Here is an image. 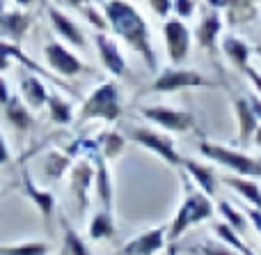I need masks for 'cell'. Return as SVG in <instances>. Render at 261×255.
Segmentation results:
<instances>
[{"label":"cell","mask_w":261,"mask_h":255,"mask_svg":"<svg viewBox=\"0 0 261 255\" xmlns=\"http://www.w3.org/2000/svg\"><path fill=\"white\" fill-rule=\"evenodd\" d=\"M21 187H23V193H25V196L30 198L32 202H35V207L39 210V214L44 216V223L50 225V221H53V214H55V207H58V198H55V193L48 191V189L37 187L28 168L23 170Z\"/></svg>","instance_id":"cell-15"},{"label":"cell","mask_w":261,"mask_h":255,"mask_svg":"<svg viewBox=\"0 0 261 255\" xmlns=\"http://www.w3.org/2000/svg\"><path fill=\"white\" fill-rule=\"evenodd\" d=\"M128 138L133 143H138L140 147L149 150L151 154H156L158 159H163L165 164H170V166L184 164V156H181L179 150H176V143L172 141L167 133L153 131V129H149V127H133L128 131Z\"/></svg>","instance_id":"cell-6"},{"label":"cell","mask_w":261,"mask_h":255,"mask_svg":"<svg viewBox=\"0 0 261 255\" xmlns=\"http://www.w3.org/2000/svg\"><path fill=\"white\" fill-rule=\"evenodd\" d=\"M48 95L50 92L46 90L44 81L37 76L35 72H25L21 76V99L30 106L32 110H41L48 101Z\"/></svg>","instance_id":"cell-18"},{"label":"cell","mask_w":261,"mask_h":255,"mask_svg":"<svg viewBox=\"0 0 261 255\" xmlns=\"http://www.w3.org/2000/svg\"><path fill=\"white\" fill-rule=\"evenodd\" d=\"M124 113L122 92L115 81H103L90 92L78 110V122L90 120H103V122H117Z\"/></svg>","instance_id":"cell-3"},{"label":"cell","mask_w":261,"mask_h":255,"mask_svg":"<svg viewBox=\"0 0 261 255\" xmlns=\"http://www.w3.org/2000/svg\"><path fill=\"white\" fill-rule=\"evenodd\" d=\"M257 53H259V55H261V46H259V49H257Z\"/></svg>","instance_id":"cell-45"},{"label":"cell","mask_w":261,"mask_h":255,"mask_svg":"<svg viewBox=\"0 0 261 255\" xmlns=\"http://www.w3.org/2000/svg\"><path fill=\"white\" fill-rule=\"evenodd\" d=\"M64 5H71V7H76V9H81L83 5H87L90 3V0H62Z\"/></svg>","instance_id":"cell-40"},{"label":"cell","mask_w":261,"mask_h":255,"mask_svg":"<svg viewBox=\"0 0 261 255\" xmlns=\"http://www.w3.org/2000/svg\"><path fill=\"white\" fill-rule=\"evenodd\" d=\"M222 182L227 184V187H231L236 193H241V196L245 198V200L250 202V205L254 207V210L261 212V187L257 182H254L252 177H241V175H225V179Z\"/></svg>","instance_id":"cell-23"},{"label":"cell","mask_w":261,"mask_h":255,"mask_svg":"<svg viewBox=\"0 0 261 255\" xmlns=\"http://www.w3.org/2000/svg\"><path fill=\"white\" fill-rule=\"evenodd\" d=\"M9 99H12V92H9V83H7V78L0 74V106H5Z\"/></svg>","instance_id":"cell-37"},{"label":"cell","mask_w":261,"mask_h":255,"mask_svg":"<svg viewBox=\"0 0 261 255\" xmlns=\"http://www.w3.org/2000/svg\"><path fill=\"white\" fill-rule=\"evenodd\" d=\"M44 58H46V62H48V67L62 78H73V76L92 72L81 60V55H76L73 46H67V44H62V41H46Z\"/></svg>","instance_id":"cell-7"},{"label":"cell","mask_w":261,"mask_h":255,"mask_svg":"<svg viewBox=\"0 0 261 255\" xmlns=\"http://www.w3.org/2000/svg\"><path fill=\"white\" fill-rule=\"evenodd\" d=\"M140 115L147 122L156 124V127L172 131V133H186L190 129H195V115L184 108H172V106H163V104L142 106Z\"/></svg>","instance_id":"cell-8"},{"label":"cell","mask_w":261,"mask_h":255,"mask_svg":"<svg viewBox=\"0 0 261 255\" xmlns=\"http://www.w3.org/2000/svg\"><path fill=\"white\" fill-rule=\"evenodd\" d=\"M234 110H236V120H239V143L243 147H248L252 143L254 131H257V127L261 122H259L257 113H254L252 104H250V99H245V97H236Z\"/></svg>","instance_id":"cell-17"},{"label":"cell","mask_w":261,"mask_h":255,"mask_svg":"<svg viewBox=\"0 0 261 255\" xmlns=\"http://www.w3.org/2000/svg\"><path fill=\"white\" fill-rule=\"evenodd\" d=\"M9 67H12V58H7V55L0 53V74H3L5 69H9Z\"/></svg>","instance_id":"cell-39"},{"label":"cell","mask_w":261,"mask_h":255,"mask_svg":"<svg viewBox=\"0 0 261 255\" xmlns=\"http://www.w3.org/2000/svg\"><path fill=\"white\" fill-rule=\"evenodd\" d=\"M46 14H48V21H50V26H53L55 35L62 37L64 44L73 46V49H81V51L85 49V46H87L85 32L81 30V26H78V23L73 21L67 12H62L60 7L48 5V7H46Z\"/></svg>","instance_id":"cell-11"},{"label":"cell","mask_w":261,"mask_h":255,"mask_svg":"<svg viewBox=\"0 0 261 255\" xmlns=\"http://www.w3.org/2000/svg\"><path fill=\"white\" fill-rule=\"evenodd\" d=\"M176 18H190L195 14V0H174L172 3Z\"/></svg>","instance_id":"cell-33"},{"label":"cell","mask_w":261,"mask_h":255,"mask_svg":"<svg viewBox=\"0 0 261 255\" xmlns=\"http://www.w3.org/2000/svg\"><path fill=\"white\" fill-rule=\"evenodd\" d=\"M147 3H149V7H151V12L156 14V16L167 18L170 12H172V3H174V0H147Z\"/></svg>","instance_id":"cell-34"},{"label":"cell","mask_w":261,"mask_h":255,"mask_svg":"<svg viewBox=\"0 0 261 255\" xmlns=\"http://www.w3.org/2000/svg\"><path fill=\"white\" fill-rule=\"evenodd\" d=\"M103 14L108 18L110 32L115 37H119L130 51H135L142 58V62L147 64L149 72H156L158 58L156 51H153L151 30H149L144 16L138 12V7L130 5L128 0H106Z\"/></svg>","instance_id":"cell-1"},{"label":"cell","mask_w":261,"mask_h":255,"mask_svg":"<svg viewBox=\"0 0 261 255\" xmlns=\"http://www.w3.org/2000/svg\"><path fill=\"white\" fill-rule=\"evenodd\" d=\"M190 251L197 255H241L231 246H227L225 242H204V244H199V246H193Z\"/></svg>","instance_id":"cell-32"},{"label":"cell","mask_w":261,"mask_h":255,"mask_svg":"<svg viewBox=\"0 0 261 255\" xmlns=\"http://www.w3.org/2000/svg\"><path fill=\"white\" fill-rule=\"evenodd\" d=\"M32 26V16L23 7H7L0 14V39L21 44Z\"/></svg>","instance_id":"cell-13"},{"label":"cell","mask_w":261,"mask_h":255,"mask_svg":"<svg viewBox=\"0 0 261 255\" xmlns=\"http://www.w3.org/2000/svg\"><path fill=\"white\" fill-rule=\"evenodd\" d=\"M170 255H176V251H174V248H172V251H170Z\"/></svg>","instance_id":"cell-44"},{"label":"cell","mask_w":261,"mask_h":255,"mask_svg":"<svg viewBox=\"0 0 261 255\" xmlns=\"http://www.w3.org/2000/svg\"><path fill=\"white\" fill-rule=\"evenodd\" d=\"M213 230H216L218 239H222L227 246H231L234 251H239L241 255H254L252 248H250L248 244L241 239V235L236 233L231 225H227V221H218V223H213Z\"/></svg>","instance_id":"cell-28"},{"label":"cell","mask_w":261,"mask_h":255,"mask_svg":"<svg viewBox=\"0 0 261 255\" xmlns=\"http://www.w3.org/2000/svg\"><path fill=\"white\" fill-rule=\"evenodd\" d=\"M222 51H225L227 60L239 72H245V67L250 64V58H252V46L248 41H243L236 35H227V37H222Z\"/></svg>","instance_id":"cell-22"},{"label":"cell","mask_w":261,"mask_h":255,"mask_svg":"<svg viewBox=\"0 0 261 255\" xmlns=\"http://www.w3.org/2000/svg\"><path fill=\"white\" fill-rule=\"evenodd\" d=\"M213 85H216V83L208 81L197 69L172 64V67L158 72V76L153 78V83H151V90L167 95V92H179V90H188V87H213Z\"/></svg>","instance_id":"cell-5"},{"label":"cell","mask_w":261,"mask_h":255,"mask_svg":"<svg viewBox=\"0 0 261 255\" xmlns=\"http://www.w3.org/2000/svg\"><path fill=\"white\" fill-rule=\"evenodd\" d=\"M50 246L46 242H23L0 246V255H48Z\"/></svg>","instance_id":"cell-29"},{"label":"cell","mask_w":261,"mask_h":255,"mask_svg":"<svg viewBox=\"0 0 261 255\" xmlns=\"http://www.w3.org/2000/svg\"><path fill=\"white\" fill-rule=\"evenodd\" d=\"M218 212H220V214H222V219L227 221V225H231V228H234L239 235H243L245 230H248L250 219L245 221V214H241V212H236L234 207H231L227 200L218 202Z\"/></svg>","instance_id":"cell-30"},{"label":"cell","mask_w":261,"mask_h":255,"mask_svg":"<svg viewBox=\"0 0 261 255\" xmlns=\"http://www.w3.org/2000/svg\"><path fill=\"white\" fill-rule=\"evenodd\" d=\"M96 143H99L101 152H103V156L108 161L122 156V152L126 150V136H122V133L115 131V129H106V131H101L99 136H96Z\"/></svg>","instance_id":"cell-26"},{"label":"cell","mask_w":261,"mask_h":255,"mask_svg":"<svg viewBox=\"0 0 261 255\" xmlns=\"http://www.w3.org/2000/svg\"><path fill=\"white\" fill-rule=\"evenodd\" d=\"M46 108H48V118L53 124H60V127H67V124L73 122L76 113H73V104L69 99H64L58 92H50L48 101H46Z\"/></svg>","instance_id":"cell-25"},{"label":"cell","mask_w":261,"mask_h":255,"mask_svg":"<svg viewBox=\"0 0 261 255\" xmlns=\"http://www.w3.org/2000/svg\"><path fill=\"white\" fill-rule=\"evenodd\" d=\"M94 44H96V51H99L101 62H103V67L108 69V74H113V76H117V78L126 76L128 64H126V58L122 55V49H119L117 39L110 37L108 32H96Z\"/></svg>","instance_id":"cell-12"},{"label":"cell","mask_w":261,"mask_h":255,"mask_svg":"<svg viewBox=\"0 0 261 255\" xmlns=\"http://www.w3.org/2000/svg\"><path fill=\"white\" fill-rule=\"evenodd\" d=\"M12 161V152H9V145H7V138H5V133L0 131V166L9 164Z\"/></svg>","instance_id":"cell-35"},{"label":"cell","mask_w":261,"mask_h":255,"mask_svg":"<svg viewBox=\"0 0 261 255\" xmlns=\"http://www.w3.org/2000/svg\"><path fill=\"white\" fill-rule=\"evenodd\" d=\"M163 39H165V51L172 64H184V60L190 55V28L184 23V18H167L163 23Z\"/></svg>","instance_id":"cell-9"},{"label":"cell","mask_w":261,"mask_h":255,"mask_svg":"<svg viewBox=\"0 0 261 255\" xmlns=\"http://www.w3.org/2000/svg\"><path fill=\"white\" fill-rule=\"evenodd\" d=\"M186 168V173L190 175V179H193L195 184H197L199 189H202L206 196H216V191H218V177H216V173H213V168L211 166H206V164H199V161H195V159H184V164H181Z\"/></svg>","instance_id":"cell-20"},{"label":"cell","mask_w":261,"mask_h":255,"mask_svg":"<svg viewBox=\"0 0 261 255\" xmlns=\"http://www.w3.org/2000/svg\"><path fill=\"white\" fill-rule=\"evenodd\" d=\"M94 177H96V166L92 159H78L76 164L69 170V189L71 193L78 198V207L81 214H85L87 202H90V189L94 187Z\"/></svg>","instance_id":"cell-10"},{"label":"cell","mask_w":261,"mask_h":255,"mask_svg":"<svg viewBox=\"0 0 261 255\" xmlns=\"http://www.w3.org/2000/svg\"><path fill=\"white\" fill-rule=\"evenodd\" d=\"M213 212L216 210H213L211 196H206L197 184L190 182L184 175V200H181L179 212H176V216L172 219L170 228H167V242L174 244L188 228L211 219Z\"/></svg>","instance_id":"cell-2"},{"label":"cell","mask_w":261,"mask_h":255,"mask_svg":"<svg viewBox=\"0 0 261 255\" xmlns=\"http://www.w3.org/2000/svg\"><path fill=\"white\" fill-rule=\"evenodd\" d=\"M71 166H73V156L69 152H60V150H48L44 154V159H41V170H44L46 179H53V182L62 179L71 170Z\"/></svg>","instance_id":"cell-21"},{"label":"cell","mask_w":261,"mask_h":255,"mask_svg":"<svg viewBox=\"0 0 261 255\" xmlns=\"http://www.w3.org/2000/svg\"><path fill=\"white\" fill-rule=\"evenodd\" d=\"M5 108V120L12 124V129H16L18 133H30L37 124V118L32 113V108L21 99V97L12 95V99L3 106Z\"/></svg>","instance_id":"cell-16"},{"label":"cell","mask_w":261,"mask_h":255,"mask_svg":"<svg viewBox=\"0 0 261 255\" xmlns=\"http://www.w3.org/2000/svg\"><path fill=\"white\" fill-rule=\"evenodd\" d=\"M220 30H222V18L216 9L206 12L199 21L197 30H195V37H197V44L202 46L204 51L208 53H216V46H218V37H220Z\"/></svg>","instance_id":"cell-19"},{"label":"cell","mask_w":261,"mask_h":255,"mask_svg":"<svg viewBox=\"0 0 261 255\" xmlns=\"http://www.w3.org/2000/svg\"><path fill=\"white\" fill-rule=\"evenodd\" d=\"M165 242H167V228L158 225V228H151L126 242L117 251V255H156L158 251H163Z\"/></svg>","instance_id":"cell-14"},{"label":"cell","mask_w":261,"mask_h":255,"mask_svg":"<svg viewBox=\"0 0 261 255\" xmlns=\"http://www.w3.org/2000/svg\"><path fill=\"white\" fill-rule=\"evenodd\" d=\"M78 12L83 14V16L87 18V23H90L92 28H96V32H106V30H110L108 28V18H106V14L103 12H99V7L96 5H92V3H87V5H83Z\"/></svg>","instance_id":"cell-31"},{"label":"cell","mask_w":261,"mask_h":255,"mask_svg":"<svg viewBox=\"0 0 261 255\" xmlns=\"http://www.w3.org/2000/svg\"><path fill=\"white\" fill-rule=\"evenodd\" d=\"M250 104H252L254 113H257V118H259V122H261V97H250Z\"/></svg>","instance_id":"cell-38"},{"label":"cell","mask_w":261,"mask_h":255,"mask_svg":"<svg viewBox=\"0 0 261 255\" xmlns=\"http://www.w3.org/2000/svg\"><path fill=\"white\" fill-rule=\"evenodd\" d=\"M117 228H115L113 221V210H99L94 216H92L90 225H87V237L92 242H103V239L115 237Z\"/></svg>","instance_id":"cell-24"},{"label":"cell","mask_w":261,"mask_h":255,"mask_svg":"<svg viewBox=\"0 0 261 255\" xmlns=\"http://www.w3.org/2000/svg\"><path fill=\"white\" fill-rule=\"evenodd\" d=\"M5 9H7V0H0V14H3Z\"/></svg>","instance_id":"cell-43"},{"label":"cell","mask_w":261,"mask_h":255,"mask_svg":"<svg viewBox=\"0 0 261 255\" xmlns=\"http://www.w3.org/2000/svg\"><path fill=\"white\" fill-rule=\"evenodd\" d=\"M30 3H32V0H16V7H23V9H25Z\"/></svg>","instance_id":"cell-42"},{"label":"cell","mask_w":261,"mask_h":255,"mask_svg":"<svg viewBox=\"0 0 261 255\" xmlns=\"http://www.w3.org/2000/svg\"><path fill=\"white\" fill-rule=\"evenodd\" d=\"M243 74H245V76L250 78V81H252V85L257 87V92L261 95V74H259L257 69L252 67V64H248V67H245V72H243Z\"/></svg>","instance_id":"cell-36"},{"label":"cell","mask_w":261,"mask_h":255,"mask_svg":"<svg viewBox=\"0 0 261 255\" xmlns=\"http://www.w3.org/2000/svg\"><path fill=\"white\" fill-rule=\"evenodd\" d=\"M252 143H254V145H257L259 150H261V124L257 127V131H254V138H252Z\"/></svg>","instance_id":"cell-41"},{"label":"cell","mask_w":261,"mask_h":255,"mask_svg":"<svg viewBox=\"0 0 261 255\" xmlns=\"http://www.w3.org/2000/svg\"><path fill=\"white\" fill-rule=\"evenodd\" d=\"M199 152L202 156H206L208 161L218 166H225L227 170H231L234 175H241V177H252V179H261V159H254V156H248L243 152H236L231 147H225L220 143L213 141H199Z\"/></svg>","instance_id":"cell-4"},{"label":"cell","mask_w":261,"mask_h":255,"mask_svg":"<svg viewBox=\"0 0 261 255\" xmlns=\"http://www.w3.org/2000/svg\"><path fill=\"white\" fill-rule=\"evenodd\" d=\"M60 255H92L85 239H81V235L64 219H62V248H60Z\"/></svg>","instance_id":"cell-27"}]
</instances>
